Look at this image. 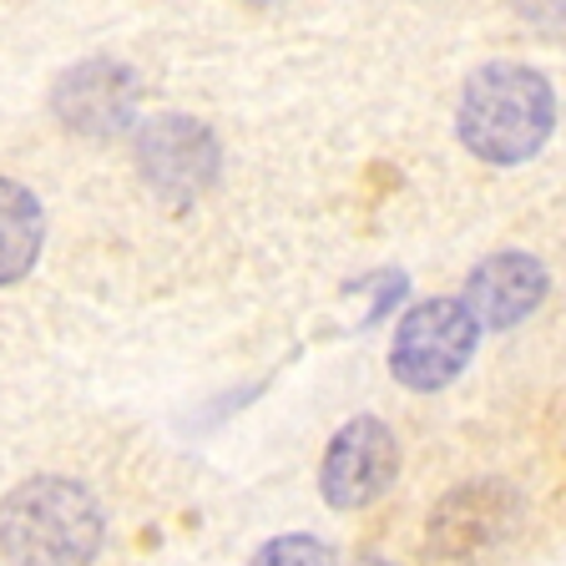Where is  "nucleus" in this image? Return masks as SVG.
Masks as SVG:
<instances>
[{"mask_svg": "<svg viewBox=\"0 0 566 566\" xmlns=\"http://www.w3.org/2000/svg\"><path fill=\"white\" fill-rule=\"evenodd\" d=\"M455 132L465 142V153H475L491 167L531 163L556 132L552 82L521 61H491L460 92Z\"/></svg>", "mask_w": 566, "mask_h": 566, "instance_id": "nucleus-1", "label": "nucleus"}, {"mask_svg": "<svg viewBox=\"0 0 566 566\" xmlns=\"http://www.w3.org/2000/svg\"><path fill=\"white\" fill-rule=\"evenodd\" d=\"M102 536L96 495L66 475H31L0 501V552L11 566H92Z\"/></svg>", "mask_w": 566, "mask_h": 566, "instance_id": "nucleus-2", "label": "nucleus"}, {"mask_svg": "<svg viewBox=\"0 0 566 566\" xmlns=\"http://www.w3.org/2000/svg\"><path fill=\"white\" fill-rule=\"evenodd\" d=\"M475 339H481V324L460 298H424L400 318L389 344V369L415 395H436L471 365Z\"/></svg>", "mask_w": 566, "mask_h": 566, "instance_id": "nucleus-3", "label": "nucleus"}, {"mask_svg": "<svg viewBox=\"0 0 566 566\" xmlns=\"http://www.w3.org/2000/svg\"><path fill=\"white\" fill-rule=\"evenodd\" d=\"M521 521H526V506H521L516 485L471 481V485H460V491H450L436 506L424 546L440 562H481V556L516 542Z\"/></svg>", "mask_w": 566, "mask_h": 566, "instance_id": "nucleus-4", "label": "nucleus"}, {"mask_svg": "<svg viewBox=\"0 0 566 566\" xmlns=\"http://www.w3.org/2000/svg\"><path fill=\"white\" fill-rule=\"evenodd\" d=\"M400 475V440L385 420L375 415H354L349 424H339V436L324 450L318 465V495L334 511H365L395 485Z\"/></svg>", "mask_w": 566, "mask_h": 566, "instance_id": "nucleus-5", "label": "nucleus"}, {"mask_svg": "<svg viewBox=\"0 0 566 566\" xmlns=\"http://www.w3.org/2000/svg\"><path fill=\"white\" fill-rule=\"evenodd\" d=\"M137 167L147 177V188L163 192L167 202H192L218 182L223 153L198 117L163 112V117L137 127Z\"/></svg>", "mask_w": 566, "mask_h": 566, "instance_id": "nucleus-6", "label": "nucleus"}, {"mask_svg": "<svg viewBox=\"0 0 566 566\" xmlns=\"http://www.w3.org/2000/svg\"><path fill=\"white\" fill-rule=\"evenodd\" d=\"M137 102H142L137 71L112 56L76 61L71 71H61L56 92H51L61 127L82 132V137H117V132H127L132 117H137Z\"/></svg>", "mask_w": 566, "mask_h": 566, "instance_id": "nucleus-7", "label": "nucleus"}, {"mask_svg": "<svg viewBox=\"0 0 566 566\" xmlns=\"http://www.w3.org/2000/svg\"><path fill=\"white\" fill-rule=\"evenodd\" d=\"M546 283L552 279H546L542 259H531V253H491L485 263L471 269L460 304L471 308V318L485 324V329H511V324H521V318L542 308Z\"/></svg>", "mask_w": 566, "mask_h": 566, "instance_id": "nucleus-8", "label": "nucleus"}, {"mask_svg": "<svg viewBox=\"0 0 566 566\" xmlns=\"http://www.w3.org/2000/svg\"><path fill=\"white\" fill-rule=\"evenodd\" d=\"M46 243V212L41 198L11 177H0V289L21 283L41 259Z\"/></svg>", "mask_w": 566, "mask_h": 566, "instance_id": "nucleus-9", "label": "nucleus"}, {"mask_svg": "<svg viewBox=\"0 0 566 566\" xmlns=\"http://www.w3.org/2000/svg\"><path fill=\"white\" fill-rule=\"evenodd\" d=\"M248 566H339V556L318 536H273V542H263L253 552Z\"/></svg>", "mask_w": 566, "mask_h": 566, "instance_id": "nucleus-10", "label": "nucleus"}, {"mask_svg": "<svg viewBox=\"0 0 566 566\" xmlns=\"http://www.w3.org/2000/svg\"><path fill=\"white\" fill-rule=\"evenodd\" d=\"M521 15H531V21L542 25H562V0H516Z\"/></svg>", "mask_w": 566, "mask_h": 566, "instance_id": "nucleus-11", "label": "nucleus"}, {"mask_svg": "<svg viewBox=\"0 0 566 566\" xmlns=\"http://www.w3.org/2000/svg\"><path fill=\"white\" fill-rule=\"evenodd\" d=\"M253 11H273V6H283V0H248Z\"/></svg>", "mask_w": 566, "mask_h": 566, "instance_id": "nucleus-12", "label": "nucleus"}]
</instances>
